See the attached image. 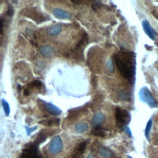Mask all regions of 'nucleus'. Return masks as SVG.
<instances>
[{"instance_id": "obj_14", "label": "nucleus", "mask_w": 158, "mask_h": 158, "mask_svg": "<svg viewBox=\"0 0 158 158\" xmlns=\"http://www.w3.org/2000/svg\"><path fill=\"white\" fill-rule=\"evenodd\" d=\"M99 152L104 158H110L113 154L112 152L110 149L105 147L99 148Z\"/></svg>"}, {"instance_id": "obj_15", "label": "nucleus", "mask_w": 158, "mask_h": 158, "mask_svg": "<svg viewBox=\"0 0 158 158\" xmlns=\"http://www.w3.org/2000/svg\"><path fill=\"white\" fill-rule=\"evenodd\" d=\"M88 129V125L86 123H78L75 127V130L78 133L86 131Z\"/></svg>"}, {"instance_id": "obj_18", "label": "nucleus", "mask_w": 158, "mask_h": 158, "mask_svg": "<svg viewBox=\"0 0 158 158\" xmlns=\"http://www.w3.org/2000/svg\"><path fill=\"white\" fill-rule=\"evenodd\" d=\"M151 127H152V120L149 119L147 123V125L145 128V131H144L145 136L148 140H149V133H150Z\"/></svg>"}, {"instance_id": "obj_24", "label": "nucleus", "mask_w": 158, "mask_h": 158, "mask_svg": "<svg viewBox=\"0 0 158 158\" xmlns=\"http://www.w3.org/2000/svg\"><path fill=\"white\" fill-rule=\"evenodd\" d=\"M107 68L109 71L112 72L114 70V67H113V64L112 61L111 59H109L107 62Z\"/></svg>"}, {"instance_id": "obj_21", "label": "nucleus", "mask_w": 158, "mask_h": 158, "mask_svg": "<svg viewBox=\"0 0 158 158\" xmlns=\"http://www.w3.org/2000/svg\"><path fill=\"white\" fill-rule=\"evenodd\" d=\"M119 98L122 100H128L130 98L129 94L125 91H120L119 93Z\"/></svg>"}, {"instance_id": "obj_10", "label": "nucleus", "mask_w": 158, "mask_h": 158, "mask_svg": "<svg viewBox=\"0 0 158 158\" xmlns=\"http://www.w3.org/2000/svg\"><path fill=\"white\" fill-rule=\"evenodd\" d=\"M104 120H105V117L102 113L101 112L96 113L94 115V117L92 120V124L93 125L94 127H100L101 125L104 122Z\"/></svg>"}, {"instance_id": "obj_3", "label": "nucleus", "mask_w": 158, "mask_h": 158, "mask_svg": "<svg viewBox=\"0 0 158 158\" xmlns=\"http://www.w3.org/2000/svg\"><path fill=\"white\" fill-rule=\"evenodd\" d=\"M138 95L140 100L146 103L150 107L155 108L157 107L158 103L157 101L152 95L151 91L147 87L144 86L141 88L139 91Z\"/></svg>"}, {"instance_id": "obj_20", "label": "nucleus", "mask_w": 158, "mask_h": 158, "mask_svg": "<svg viewBox=\"0 0 158 158\" xmlns=\"http://www.w3.org/2000/svg\"><path fill=\"white\" fill-rule=\"evenodd\" d=\"M43 85V83L40 80H35L33 81L32 82L30 83L28 85H27V87L29 88H32V87H36V88H40Z\"/></svg>"}, {"instance_id": "obj_7", "label": "nucleus", "mask_w": 158, "mask_h": 158, "mask_svg": "<svg viewBox=\"0 0 158 158\" xmlns=\"http://www.w3.org/2000/svg\"><path fill=\"white\" fill-rule=\"evenodd\" d=\"M142 26L145 33L149 36V38L154 40L157 35L153 28L151 26L149 22L146 20H144L142 22Z\"/></svg>"}, {"instance_id": "obj_16", "label": "nucleus", "mask_w": 158, "mask_h": 158, "mask_svg": "<svg viewBox=\"0 0 158 158\" xmlns=\"http://www.w3.org/2000/svg\"><path fill=\"white\" fill-rule=\"evenodd\" d=\"M91 134L94 136L101 137V138H104L106 136V133L104 131V130L101 128V127H94L93 130L91 131Z\"/></svg>"}, {"instance_id": "obj_6", "label": "nucleus", "mask_w": 158, "mask_h": 158, "mask_svg": "<svg viewBox=\"0 0 158 158\" xmlns=\"http://www.w3.org/2000/svg\"><path fill=\"white\" fill-rule=\"evenodd\" d=\"M63 148L62 141L60 136H55L50 142L49 145V151L51 154H57L61 151Z\"/></svg>"}, {"instance_id": "obj_17", "label": "nucleus", "mask_w": 158, "mask_h": 158, "mask_svg": "<svg viewBox=\"0 0 158 158\" xmlns=\"http://www.w3.org/2000/svg\"><path fill=\"white\" fill-rule=\"evenodd\" d=\"M47 138V135L44 132H43V131H41L40 133H39V134L38 135L36 140L35 141L37 144H40L41 143L44 142L46 141Z\"/></svg>"}, {"instance_id": "obj_22", "label": "nucleus", "mask_w": 158, "mask_h": 158, "mask_svg": "<svg viewBox=\"0 0 158 158\" xmlns=\"http://www.w3.org/2000/svg\"><path fill=\"white\" fill-rule=\"evenodd\" d=\"M36 128H37V127H34L33 128H30V127H28L27 126H25V130H26V132H27V135H30L33 131L36 130Z\"/></svg>"}, {"instance_id": "obj_13", "label": "nucleus", "mask_w": 158, "mask_h": 158, "mask_svg": "<svg viewBox=\"0 0 158 158\" xmlns=\"http://www.w3.org/2000/svg\"><path fill=\"white\" fill-rule=\"evenodd\" d=\"M62 30V27L60 25H54L49 27L48 29V33L49 35L51 36H56Z\"/></svg>"}, {"instance_id": "obj_9", "label": "nucleus", "mask_w": 158, "mask_h": 158, "mask_svg": "<svg viewBox=\"0 0 158 158\" xmlns=\"http://www.w3.org/2000/svg\"><path fill=\"white\" fill-rule=\"evenodd\" d=\"M45 107L48 113L52 115H59L62 113V110L56 106L48 102L45 104Z\"/></svg>"}, {"instance_id": "obj_5", "label": "nucleus", "mask_w": 158, "mask_h": 158, "mask_svg": "<svg viewBox=\"0 0 158 158\" xmlns=\"http://www.w3.org/2000/svg\"><path fill=\"white\" fill-rule=\"evenodd\" d=\"M22 13L24 16L31 19L38 23H41L47 20L46 15L33 7L25 8L23 9Z\"/></svg>"}, {"instance_id": "obj_26", "label": "nucleus", "mask_w": 158, "mask_h": 158, "mask_svg": "<svg viewBox=\"0 0 158 158\" xmlns=\"http://www.w3.org/2000/svg\"><path fill=\"white\" fill-rule=\"evenodd\" d=\"M125 131L129 136H131V132L128 127H125Z\"/></svg>"}, {"instance_id": "obj_8", "label": "nucleus", "mask_w": 158, "mask_h": 158, "mask_svg": "<svg viewBox=\"0 0 158 158\" xmlns=\"http://www.w3.org/2000/svg\"><path fill=\"white\" fill-rule=\"evenodd\" d=\"M52 13L56 18L59 19H69L71 18L70 14L67 11L59 8L54 9Z\"/></svg>"}, {"instance_id": "obj_2", "label": "nucleus", "mask_w": 158, "mask_h": 158, "mask_svg": "<svg viewBox=\"0 0 158 158\" xmlns=\"http://www.w3.org/2000/svg\"><path fill=\"white\" fill-rule=\"evenodd\" d=\"M38 146L35 141L26 144L19 158H41Z\"/></svg>"}, {"instance_id": "obj_4", "label": "nucleus", "mask_w": 158, "mask_h": 158, "mask_svg": "<svg viewBox=\"0 0 158 158\" xmlns=\"http://www.w3.org/2000/svg\"><path fill=\"white\" fill-rule=\"evenodd\" d=\"M115 117L119 127H124L130 122L131 118L127 110L119 107H117L115 109Z\"/></svg>"}, {"instance_id": "obj_11", "label": "nucleus", "mask_w": 158, "mask_h": 158, "mask_svg": "<svg viewBox=\"0 0 158 158\" xmlns=\"http://www.w3.org/2000/svg\"><path fill=\"white\" fill-rule=\"evenodd\" d=\"M59 122L60 119L58 118H50L42 120L41 121L39 122V123L46 127H51L53 125H58L59 124Z\"/></svg>"}, {"instance_id": "obj_25", "label": "nucleus", "mask_w": 158, "mask_h": 158, "mask_svg": "<svg viewBox=\"0 0 158 158\" xmlns=\"http://www.w3.org/2000/svg\"><path fill=\"white\" fill-rule=\"evenodd\" d=\"M3 20L1 18V35L2 36L3 35Z\"/></svg>"}, {"instance_id": "obj_27", "label": "nucleus", "mask_w": 158, "mask_h": 158, "mask_svg": "<svg viewBox=\"0 0 158 158\" xmlns=\"http://www.w3.org/2000/svg\"><path fill=\"white\" fill-rule=\"evenodd\" d=\"M87 158H93V155H92L91 154H89V156L87 157Z\"/></svg>"}, {"instance_id": "obj_19", "label": "nucleus", "mask_w": 158, "mask_h": 158, "mask_svg": "<svg viewBox=\"0 0 158 158\" xmlns=\"http://www.w3.org/2000/svg\"><path fill=\"white\" fill-rule=\"evenodd\" d=\"M2 107L4 109V111L7 116H8L10 114V107L8 102L5 99H2Z\"/></svg>"}, {"instance_id": "obj_28", "label": "nucleus", "mask_w": 158, "mask_h": 158, "mask_svg": "<svg viewBox=\"0 0 158 158\" xmlns=\"http://www.w3.org/2000/svg\"><path fill=\"white\" fill-rule=\"evenodd\" d=\"M128 158H132V157H130V156H128Z\"/></svg>"}, {"instance_id": "obj_12", "label": "nucleus", "mask_w": 158, "mask_h": 158, "mask_svg": "<svg viewBox=\"0 0 158 158\" xmlns=\"http://www.w3.org/2000/svg\"><path fill=\"white\" fill-rule=\"evenodd\" d=\"M40 52L41 54L46 57H49L52 56L54 51L53 49L49 46H43L42 47H41L40 48Z\"/></svg>"}, {"instance_id": "obj_23", "label": "nucleus", "mask_w": 158, "mask_h": 158, "mask_svg": "<svg viewBox=\"0 0 158 158\" xmlns=\"http://www.w3.org/2000/svg\"><path fill=\"white\" fill-rule=\"evenodd\" d=\"M6 14L9 16H12L13 15V14H14V9H13V7L11 5L9 6Z\"/></svg>"}, {"instance_id": "obj_1", "label": "nucleus", "mask_w": 158, "mask_h": 158, "mask_svg": "<svg viewBox=\"0 0 158 158\" xmlns=\"http://www.w3.org/2000/svg\"><path fill=\"white\" fill-rule=\"evenodd\" d=\"M113 58L120 73L132 83L135 75V54L131 51H120L115 54Z\"/></svg>"}]
</instances>
